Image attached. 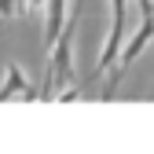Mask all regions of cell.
<instances>
[{
  "instance_id": "cell-1",
  "label": "cell",
  "mask_w": 154,
  "mask_h": 154,
  "mask_svg": "<svg viewBox=\"0 0 154 154\" xmlns=\"http://www.w3.org/2000/svg\"><path fill=\"white\" fill-rule=\"evenodd\" d=\"M150 41H154V15H140V29L125 37V44H121V51H118V59H114V66H110V77H106V85H103V99H114V92H118L125 70H128V66L147 51Z\"/></svg>"
},
{
  "instance_id": "cell-2",
  "label": "cell",
  "mask_w": 154,
  "mask_h": 154,
  "mask_svg": "<svg viewBox=\"0 0 154 154\" xmlns=\"http://www.w3.org/2000/svg\"><path fill=\"white\" fill-rule=\"evenodd\" d=\"M125 37H128V0H110V33L103 41V51H99V59H95L92 77H99L103 70L114 66V59H118V51L125 44Z\"/></svg>"
},
{
  "instance_id": "cell-3",
  "label": "cell",
  "mask_w": 154,
  "mask_h": 154,
  "mask_svg": "<svg viewBox=\"0 0 154 154\" xmlns=\"http://www.w3.org/2000/svg\"><path fill=\"white\" fill-rule=\"evenodd\" d=\"M11 95H22V99H37V88L29 85L26 70L18 66V63H8V70H4V85H0V103H4V99H11Z\"/></svg>"
},
{
  "instance_id": "cell-4",
  "label": "cell",
  "mask_w": 154,
  "mask_h": 154,
  "mask_svg": "<svg viewBox=\"0 0 154 154\" xmlns=\"http://www.w3.org/2000/svg\"><path fill=\"white\" fill-rule=\"evenodd\" d=\"M44 55L48 48L55 44V37H59V29L66 26V15H70V0H44Z\"/></svg>"
},
{
  "instance_id": "cell-5",
  "label": "cell",
  "mask_w": 154,
  "mask_h": 154,
  "mask_svg": "<svg viewBox=\"0 0 154 154\" xmlns=\"http://www.w3.org/2000/svg\"><path fill=\"white\" fill-rule=\"evenodd\" d=\"M0 15H4V18L26 15V0H0Z\"/></svg>"
},
{
  "instance_id": "cell-6",
  "label": "cell",
  "mask_w": 154,
  "mask_h": 154,
  "mask_svg": "<svg viewBox=\"0 0 154 154\" xmlns=\"http://www.w3.org/2000/svg\"><path fill=\"white\" fill-rule=\"evenodd\" d=\"M140 4V15H154V0H136Z\"/></svg>"
},
{
  "instance_id": "cell-7",
  "label": "cell",
  "mask_w": 154,
  "mask_h": 154,
  "mask_svg": "<svg viewBox=\"0 0 154 154\" xmlns=\"http://www.w3.org/2000/svg\"><path fill=\"white\" fill-rule=\"evenodd\" d=\"M44 8V0H26V11H41Z\"/></svg>"
},
{
  "instance_id": "cell-8",
  "label": "cell",
  "mask_w": 154,
  "mask_h": 154,
  "mask_svg": "<svg viewBox=\"0 0 154 154\" xmlns=\"http://www.w3.org/2000/svg\"><path fill=\"white\" fill-rule=\"evenodd\" d=\"M81 4H85V0H73V8H81Z\"/></svg>"
}]
</instances>
